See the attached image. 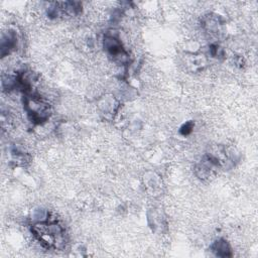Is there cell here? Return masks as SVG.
<instances>
[{
    "label": "cell",
    "mask_w": 258,
    "mask_h": 258,
    "mask_svg": "<svg viewBox=\"0 0 258 258\" xmlns=\"http://www.w3.org/2000/svg\"><path fill=\"white\" fill-rule=\"evenodd\" d=\"M31 231L45 248L62 249L64 247V230L56 222L36 223Z\"/></svg>",
    "instance_id": "6da1fadb"
},
{
    "label": "cell",
    "mask_w": 258,
    "mask_h": 258,
    "mask_svg": "<svg viewBox=\"0 0 258 258\" xmlns=\"http://www.w3.org/2000/svg\"><path fill=\"white\" fill-rule=\"evenodd\" d=\"M24 107L31 121L36 124H40L46 121L49 117V105L45 103L40 97H26L24 101Z\"/></svg>",
    "instance_id": "7a4b0ae2"
},
{
    "label": "cell",
    "mask_w": 258,
    "mask_h": 258,
    "mask_svg": "<svg viewBox=\"0 0 258 258\" xmlns=\"http://www.w3.org/2000/svg\"><path fill=\"white\" fill-rule=\"evenodd\" d=\"M79 2H53L47 8V15L50 18L64 17V15H76L81 11Z\"/></svg>",
    "instance_id": "3957f363"
},
{
    "label": "cell",
    "mask_w": 258,
    "mask_h": 258,
    "mask_svg": "<svg viewBox=\"0 0 258 258\" xmlns=\"http://www.w3.org/2000/svg\"><path fill=\"white\" fill-rule=\"evenodd\" d=\"M104 47L107 52L114 57V59H120L123 61L127 57V53L122 47L120 40L114 35H106L104 39Z\"/></svg>",
    "instance_id": "277c9868"
},
{
    "label": "cell",
    "mask_w": 258,
    "mask_h": 258,
    "mask_svg": "<svg viewBox=\"0 0 258 258\" xmlns=\"http://www.w3.org/2000/svg\"><path fill=\"white\" fill-rule=\"evenodd\" d=\"M17 43V36L14 31L9 30L5 34L2 35L1 45H0V53L1 57H4L6 54L10 53L11 50L14 49Z\"/></svg>",
    "instance_id": "5b68a950"
},
{
    "label": "cell",
    "mask_w": 258,
    "mask_h": 258,
    "mask_svg": "<svg viewBox=\"0 0 258 258\" xmlns=\"http://www.w3.org/2000/svg\"><path fill=\"white\" fill-rule=\"evenodd\" d=\"M211 250L216 256L219 257H231L232 250L229 243L225 239H219L213 243Z\"/></svg>",
    "instance_id": "8992f818"
},
{
    "label": "cell",
    "mask_w": 258,
    "mask_h": 258,
    "mask_svg": "<svg viewBox=\"0 0 258 258\" xmlns=\"http://www.w3.org/2000/svg\"><path fill=\"white\" fill-rule=\"evenodd\" d=\"M207 28V30L212 33V34H217L220 31V26L222 25V23L217 19V18H213L210 17V19H208L205 24H204Z\"/></svg>",
    "instance_id": "52a82bcc"
},
{
    "label": "cell",
    "mask_w": 258,
    "mask_h": 258,
    "mask_svg": "<svg viewBox=\"0 0 258 258\" xmlns=\"http://www.w3.org/2000/svg\"><path fill=\"white\" fill-rule=\"evenodd\" d=\"M194 126H195V123H194L192 121H188V122L184 123V124L180 127L179 133H180L181 135H183V136H186V135H188V134L192 131Z\"/></svg>",
    "instance_id": "ba28073f"
}]
</instances>
